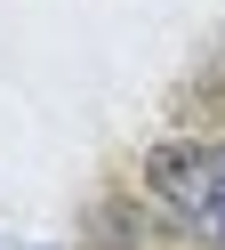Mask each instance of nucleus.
<instances>
[{"label":"nucleus","instance_id":"nucleus-1","mask_svg":"<svg viewBox=\"0 0 225 250\" xmlns=\"http://www.w3.org/2000/svg\"><path fill=\"white\" fill-rule=\"evenodd\" d=\"M145 186L169 226H185L201 250H225V153L217 146H153Z\"/></svg>","mask_w":225,"mask_h":250}]
</instances>
